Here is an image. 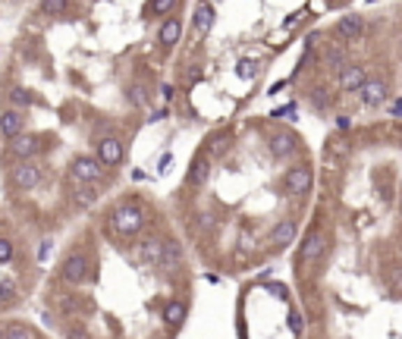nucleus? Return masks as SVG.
<instances>
[{
    "mask_svg": "<svg viewBox=\"0 0 402 339\" xmlns=\"http://www.w3.org/2000/svg\"><path fill=\"white\" fill-rule=\"evenodd\" d=\"M144 220L148 217H144L138 201H123V204H117L110 211V229L117 232L119 239H132L144 229Z\"/></svg>",
    "mask_w": 402,
    "mask_h": 339,
    "instance_id": "obj_1",
    "label": "nucleus"
},
{
    "mask_svg": "<svg viewBox=\"0 0 402 339\" xmlns=\"http://www.w3.org/2000/svg\"><path fill=\"white\" fill-rule=\"evenodd\" d=\"M324 251H327V232L324 229H311V232H308V239L302 242L299 257H295V270H299V276L308 273V267H314Z\"/></svg>",
    "mask_w": 402,
    "mask_h": 339,
    "instance_id": "obj_2",
    "label": "nucleus"
},
{
    "mask_svg": "<svg viewBox=\"0 0 402 339\" xmlns=\"http://www.w3.org/2000/svg\"><path fill=\"white\" fill-rule=\"evenodd\" d=\"M91 270H94V264H91V257H88L85 251H69V255L63 257V264H60V276L69 282V286L85 282L88 276H91Z\"/></svg>",
    "mask_w": 402,
    "mask_h": 339,
    "instance_id": "obj_3",
    "label": "nucleus"
},
{
    "mask_svg": "<svg viewBox=\"0 0 402 339\" xmlns=\"http://www.w3.org/2000/svg\"><path fill=\"white\" fill-rule=\"evenodd\" d=\"M69 176H73V182H91L94 186L104 176V163L91 154H75L73 163H69Z\"/></svg>",
    "mask_w": 402,
    "mask_h": 339,
    "instance_id": "obj_4",
    "label": "nucleus"
},
{
    "mask_svg": "<svg viewBox=\"0 0 402 339\" xmlns=\"http://www.w3.org/2000/svg\"><path fill=\"white\" fill-rule=\"evenodd\" d=\"M311 182H314V173L308 163H295V167L286 170V176H283V188H286L289 195H308L311 192Z\"/></svg>",
    "mask_w": 402,
    "mask_h": 339,
    "instance_id": "obj_5",
    "label": "nucleus"
},
{
    "mask_svg": "<svg viewBox=\"0 0 402 339\" xmlns=\"http://www.w3.org/2000/svg\"><path fill=\"white\" fill-rule=\"evenodd\" d=\"M94 148H98L94 157H98L104 167H119L126 157V144H123V138H117V135H100L98 142H94Z\"/></svg>",
    "mask_w": 402,
    "mask_h": 339,
    "instance_id": "obj_6",
    "label": "nucleus"
},
{
    "mask_svg": "<svg viewBox=\"0 0 402 339\" xmlns=\"http://www.w3.org/2000/svg\"><path fill=\"white\" fill-rule=\"evenodd\" d=\"M13 186L22 188V192H29V188L38 186V179H41V167H38L35 160H19L16 167H13Z\"/></svg>",
    "mask_w": 402,
    "mask_h": 339,
    "instance_id": "obj_7",
    "label": "nucleus"
},
{
    "mask_svg": "<svg viewBox=\"0 0 402 339\" xmlns=\"http://www.w3.org/2000/svg\"><path fill=\"white\" fill-rule=\"evenodd\" d=\"M355 94H362L364 107H380L389 94V85H387V79H364V85L358 88Z\"/></svg>",
    "mask_w": 402,
    "mask_h": 339,
    "instance_id": "obj_8",
    "label": "nucleus"
},
{
    "mask_svg": "<svg viewBox=\"0 0 402 339\" xmlns=\"http://www.w3.org/2000/svg\"><path fill=\"white\" fill-rule=\"evenodd\" d=\"M161 273H173L176 267H182V245L176 239H163L161 242Z\"/></svg>",
    "mask_w": 402,
    "mask_h": 339,
    "instance_id": "obj_9",
    "label": "nucleus"
},
{
    "mask_svg": "<svg viewBox=\"0 0 402 339\" xmlns=\"http://www.w3.org/2000/svg\"><path fill=\"white\" fill-rule=\"evenodd\" d=\"M38 138L35 135H16V138H10V154L16 157V160H31V157L38 154Z\"/></svg>",
    "mask_w": 402,
    "mask_h": 339,
    "instance_id": "obj_10",
    "label": "nucleus"
},
{
    "mask_svg": "<svg viewBox=\"0 0 402 339\" xmlns=\"http://www.w3.org/2000/svg\"><path fill=\"white\" fill-rule=\"evenodd\" d=\"M364 79H368V69L364 66H343L339 69V88H343V91L355 94L358 88L364 85Z\"/></svg>",
    "mask_w": 402,
    "mask_h": 339,
    "instance_id": "obj_11",
    "label": "nucleus"
},
{
    "mask_svg": "<svg viewBox=\"0 0 402 339\" xmlns=\"http://www.w3.org/2000/svg\"><path fill=\"white\" fill-rule=\"evenodd\" d=\"M22 129H25V116L19 110H3V113H0V135H3V138L22 135Z\"/></svg>",
    "mask_w": 402,
    "mask_h": 339,
    "instance_id": "obj_12",
    "label": "nucleus"
},
{
    "mask_svg": "<svg viewBox=\"0 0 402 339\" xmlns=\"http://www.w3.org/2000/svg\"><path fill=\"white\" fill-rule=\"evenodd\" d=\"M295 239V220H276V226L270 229V242L276 245V248H286V245H292Z\"/></svg>",
    "mask_w": 402,
    "mask_h": 339,
    "instance_id": "obj_13",
    "label": "nucleus"
},
{
    "mask_svg": "<svg viewBox=\"0 0 402 339\" xmlns=\"http://www.w3.org/2000/svg\"><path fill=\"white\" fill-rule=\"evenodd\" d=\"M186 314H188V305L186 301H167V305H163V324L170 326V330H179L182 326V320H186Z\"/></svg>",
    "mask_w": 402,
    "mask_h": 339,
    "instance_id": "obj_14",
    "label": "nucleus"
},
{
    "mask_svg": "<svg viewBox=\"0 0 402 339\" xmlns=\"http://www.w3.org/2000/svg\"><path fill=\"white\" fill-rule=\"evenodd\" d=\"M211 29H214V6H211V0H201V3L195 6V31L204 38Z\"/></svg>",
    "mask_w": 402,
    "mask_h": 339,
    "instance_id": "obj_15",
    "label": "nucleus"
},
{
    "mask_svg": "<svg viewBox=\"0 0 402 339\" xmlns=\"http://www.w3.org/2000/svg\"><path fill=\"white\" fill-rule=\"evenodd\" d=\"M270 148H274V154H276V157H289V154H295L299 142H295L292 132H276V135L270 138Z\"/></svg>",
    "mask_w": 402,
    "mask_h": 339,
    "instance_id": "obj_16",
    "label": "nucleus"
},
{
    "mask_svg": "<svg viewBox=\"0 0 402 339\" xmlns=\"http://www.w3.org/2000/svg\"><path fill=\"white\" fill-rule=\"evenodd\" d=\"M179 35H182V22H179V19H167V22L161 25V35H157V41H161L163 47H173V44L179 41Z\"/></svg>",
    "mask_w": 402,
    "mask_h": 339,
    "instance_id": "obj_17",
    "label": "nucleus"
},
{
    "mask_svg": "<svg viewBox=\"0 0 402 339\" xmlns=\"http://www.w3.org/2000/svg\"><path fill=\"white\" fill-rule=\"evenodd\" d=\"M336 35L345 38V41H352V38L362 35V16H343L336 22Z\"/></svg>",
    "mask_w": 402,
    "mask_h": 339,
    "instance_id": "obj_18",
    "label": "nucleus"
},
{
    "mask_svg": "<svg viewBox=\"0 0 402 339\" xmlns=\"http://www.w3.org/2000/svg\"><path fill=\"white\" fill-rule=\"evenodd\" d=\"M138 261L148 264V267H157V264H161V242H157V239H151V242L138 245Z\"/></svg>",
    "mask_w": 402,
    "mask_h": 339,
    "instance_id": "obj_19",
    "label": "nucleus"
},
{
    "mask_svg": "<svg viewBox=\"0 0 402 339\" xmlns=\"http://www.w3.org/2000/svg\"><path fill=\"white\" fill-rule=\"evenodd\" d=\"M126 94H129V104H132V107H148V104H151L148 88L138 85V82H135V85H129V91H126Z\"/></svg>",
    "mask_w": 402,
    "mask_h": 339,
    "instance_id": "obj_20",
    "label": "nucleus"
},
{
    "mask_svg": "<svg viewBox=\"0 0 402 339\" xmlns=\"http://www.w3.org/2000/svg\"><path fill=\"white\" fill-rule=\"evenodd\" d=\"M173 6H176V0H148L144 13L157 19V16H167V13H173Z\"/></svg>",
    "mask_w": 402,
    "mask_h": 339,
    "instance_id": "obj_21",
    "label": "nucleus"
},
{
    "mask_svg": "<svg viewBox=\"0 0 402 339\" xmlns=\"http://www.w3.org/2000/svg\"><path fill=\"white\" fill-rule=\"evenodd\" d=\"M0 339H35V336H31V330L25 324H6Z\"/></svg>",
    "mask_w": 402,
    "mask_h": 339,
    "instance_id": "obj_22",
    "label": "nucleus"
},
{
    "mask_svg": "<svg viewBox=\"0 0 402 339\" xmlns=\"http://www.w3.org/2000/svg\"><path fill=\"white\" fill-rule=\"evenodd\" d=\"M258 69H261V63H258V60H239L236 63V75H239V79H255Z\"/></svg>",
    "mask_w": 402,
    "mask_h": 339,
    "instance_id": "obj_23",
    "label": "nucleus"
},
{
    "mask_svg": "<svg viewBox=\"0 0 402 339\" xmlns=\"http://www.w3.org/2000/svg\"><path fill=\"white\" fill-rule=\"evenodd\" d=\"M41 10L47 16H63L69 10V0H41Z\"/></svg>",
    "mask_w": 402,
    "mask_h": 339,
    "instance_id": "obj_24",
    "label": "nucleus"
},
{
    "mask_svg": "<svg viewBox=\"0 0 402 339\" xmlns=\"http://www.w3.org/2000/svg\"><path fill=\"white\" fill-rule=\"evenodd\" d=\"M16 295H19V289H16V282H13V280L0 282V305H10V301H16Z\"/></svg>",
    "mask_w": 402,
    "mask_h": 339,
    "instance_id": "obj_25",
    "label": "nucleus"
},
{
    "mask_svg": "<svg viewBox=\"0 0 402 339\" xmlns=\"http://www.w3.org/2000/svg\"><path fill=\"white\" fill-rule=\"evenodd\" d=\"M327 66H330V69H336V73H339V69H343L345 66V50H330V54H327Z\"/></svg>",
    "mask_w": 402,
    "mask_h": 339,
    "instance_id": "obj_26",
    "label": "nucleus"
},
{
    "mask_svg": "<svg viewBox=\"0 0 402 339\" xmlns=\"http://www.w3.org/2000/svg\"><path fill=\"white\" fill-rule=\"evenodd\" d=\"M10 100H13L16 107H29V104H31V94L25 91V88H13V91H10Z\"/></svg>",
    "mask_w": 402,
    "mask_h": 339,
    "instance_id": "obj_27",
    "label": "nucleus"
},
{
    "mask_svg": "<svg viewBox=\"0 0 402 339\" xmlns=\"http://www.w3.org/2000/svg\"><path fill=\"white\" fill-rule=\"evenodd\" d=\"M188 179H192V182H204L207 179V160H195L192 163V176H188Z\"/></svg>",
    "mask_w": 402,
    "mask_h": 339,
    "instance_id": "obj_28",
    "label": "nucleus"
},
{
    "mask_svg": "<svg viewBox=\"0 0 402 339\" xmlns=\"http://www.w3.org/2000/svg\"><path fill=\"white\" fill-rule=\"evenodd\" d=\"M13 261V242L10 239H0V264Z\"/></svg>",
    "mask_w": 402,
    "mask_h": 339,
    "instance_id": "obj_29",
    "label": "nucleus"
},
{
    "mask_svg": "<svg viewBox=\"0 0 402 339\" xmlns=\"http://www.w3.org/2000/svg\"><path fill=\"white\" fill-rule=\"evenodd\" d=\"M50 239H41V245H38V261H47V255H50Z\"/></svg>",
    "mask_w": 402,
    "mask_h": 339,
    "instance_id": "obj_30",
    "label": "nucleus"
},
{
    "mask_svg": "<svg viewBox=\"0 0 402 339\" xmlns=\"http://www.w3.org/2000/svg\"><path fill=\"white\" fill-rule=\"evenodd\" d=\"M295 113V104H286V107H280V110H274V119H280V116H292Z\"/></svg>",
    "mask_w": 402,
    "mask_h": 339,
    "instance_id": "obj_31",
    "label": "nucleus"
},
{
    "mask_svg": "<svg viewBox=\"0 0 402 339\" xmlns=\"http://www.w3.org/2000/svg\"><path fill=\"white\" fill-rule=\"evenodd\" d=\"M69 339H91L85 333V326H73V330H69Z\"/></svg>",
    "mask_w": 402,
    "mask_h": 339,
    "instance_id": "obj_32",
    "label": "nucleus"
},
{
    "mask_svg": "<svg viewBox=\"0 0 402 339\" xmlns=\"http://www.w3.org/2000/svg\"><path fill=\"white\" fill-rule=\"evenodd\" d=\"M336 126L345 132V129H349V126H352V119H349V116H336Z\"/></svg>",
    "mask_w": 402,
    "mask_h": 339,
    "instance_id": "obj_33",
    "label": "nucleus"
},
{
    "mask_svg": "<svg viewBox=\"0 0 402 339\" xmlns=\"http://www.w3.org/2000/svg\"><path fill=\"white\" fill-rule=\"evenodd\" d=\"M161 91H163V98H167V100H173V85H163Z\"/></svg>",
    "mask_w": 402,
    "mask_h": 339,
    "instance_id": "obj_34",
    "label": "nucleus"
},
{
    "mask_svg": "<svg viewBox=\"0 0 402 339\" xmlns=\"http://www.w3.org/2000/svg\"><path fill=\"white\" fill-rule=\"evenodd\" d=\"M0 333H3V326H0Z\"/></svg>",
    "mask_w": 402,
    "mask_h": 339,
    "instance_id": "obj_35",
    "label": "nucleus"
}]
</instances>
